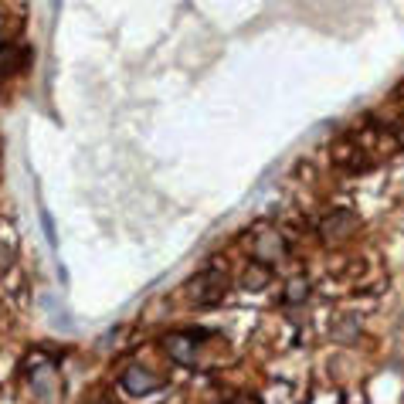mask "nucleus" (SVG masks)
I'll use <instances>...</instances> for the list:
<instances>
[{
	"instance_id": "nucleus-1",
	"label": "nucleus",
	"mask_w": 404,
	"mask_h": 404,
	"mask_svg": "<svg viewBox=\"0 0 404 404\" xmlns=\"http://www.w3.org/2000/svg\"><path fill=\"white\" fill-rule=\"evenodd\" d=\"M24 374H28V384H31V394L38 404H61V394H65V384H61V374L51 360H44L41 354H31L28 364H24Z\"/></svg>"
},
{
	"instance_id": "nucleus-2",
	"label": "nucleus",
	"mask_w": 404,
	"mask_h": 404,
	"mask_svg": "<svg viewBox=\"0 0 404 404\" xmlns=\"http://www.w3.org/2000/svg\"><path fill=\"white\" fill-rule=\"evenodd\" d=\"M224 289H228V279H224V272H198L191 282L184 285V296H187V302H194V306H214V302H221V296H224Z\"/></svg>"
},
{
	"instance_id": "nucleus-3",
	"label": "nucleus",
	"mask_w": 404,
	"mask_h": 404,
	"mask_svg": "<svg viewBox=\"0 0 404 404\" xmlns=\"http://www.w3.org/2000/svg\"><path fill=\"white\" fill-rule=\"evenodd\" d=\"M166 384V377L157 374V370H150V367L143 364H133L122 370V391L129 394V398H143V394H150V391H157Z\"/></svg>"
},
{
	"instance_id": "nucleus-4",
	"label": "nucleus",
	"mask_w": 404,
	"mask_h": 404,
	"mask_svg": "<svg viewBox=\"0 0 404 404\" xmlns=\"http://www.w3.org/2000/svg\"><path fill=\"white\" fill-rule=\"evenodd\" d=\"M251 251H255V262H258V265H265V269L279 265V262L285 258V242H282V235H279L276 228H262V231H255Z\"/></svg>"
},
{
	"instance_id": "nucleus-5",
	"label": "nucleus",
	"mask_w": 404,
	"mask_h": 404,
	"mask_svg": "<svg viewBox=\"0 0 404 404\" xmlns=\"http://www.w3.org/2000/svg\"><path fill=\"white\" fill-rule=\"evenodd\" d=\"M163 354L173 360V364H198V343H194V333H166L163 336Z\"/></svg>"
},
{
	"instance_id": "nucleus-6",
	"label": "nucleus",
	"mask_w": 404,
	"mask_h": 404,
	"mask_svg": "<svg viewBox=\"0 0 404 404\" xmlns=\"http://www.w3.org/2000/svg\"><path fill=\"white\" fill-rule=\"evenodd\" d=\"M329 340L333 343H357L360 340V316H354V313L336 316L329 326Z\"/></svg>"
},
{
	"instance_id": "nucleus-7",
	"label": "nucleus",
	"mask_w": 404,
	"mask_h": 404,
	"mask_svg": "<svg viewBox=\"0 0 404 404\" xmlns=\"http://www.w3.org/2000/svg\"><path fill=\"white\" fill-rule=\"evenodd\" d=\"M354 228H357V214L354 211H336V214H329L323 224H320V231H323L326 238H343Z\"/></svg>"
},
{
	"instance_id": "nucleus-8",
	"label": "nucleus",
	"mask_w": 404,
	"mask_h": 404,
	"mask_svg": "<svg viewBox=\"0 0 404 404\" xmlns=\"http://www.w3.org/2000/svg\"><path fill=\"white\" fill-rule=\"evenodd\" d=\"M269 282H272V269H265V265H258V262H251V265L244 269L242 289H248V292H258V289H265Z\"/></svg>"
},
{
	"instance_id": "nucleus-9",
	"label": "nucleus",
	"mask_w": 404,
	"mask_h": 404,
	"mask_svg": "<svg viewBox=\"0 0 404 404\" xmlns=\"http://www.w3.org/2000/svg\"><path fill=\"white\" fill-rule=\"evenodd\" d=\"M306 299H309V279H306V276L289 279V285H285V302H289V306H299V302H306Z\"/></svg>"
},
{
	"instance_id": "nucleus-10",
	"label": "nucleus",
	"mask_w": 404,
	"mask_h": 404,
	"mask_svg": "<svg viewBox=\"0 0 404 404\" xmlns=\"http://www.w3.org/2000/svg\"><path fill=\"white\" fill-rule=\"evenodd\" d=\"M41 228H44V238H48V244L55 248L58 244V235H55V221H51V214L41 207Z\"/></svg>"
},
{
	"instance_id": "nucleus-11",
	"label": "nucleus",
	"mask_w": 404,
	"mask_h": 404,
	"mask_svg": "<svg viewBox=\"0 0 404 404\" xmlns=\"http://www.w3.org/2000/svg\"><path fill=\"white\" fill-rule=\"evenodd\" d=\"M14 265V244L10 242H0V276Z\"/></svg>"
},
{
	"instance_id": "nucleus-12",
	"label": "nucleus",
	"mask_w": 404,
	"mask_h": 404,
	"mask_svg": "<svg viewBox=\"0 0 404 404\" xmlns=\"http://www.w3.org/2000/svg\"><path fill=\"white\" fill-rule=\"evenodd\" d=\"M0 31H3V17H0Z\"/></svg>"
}]
</instances>
